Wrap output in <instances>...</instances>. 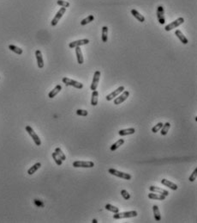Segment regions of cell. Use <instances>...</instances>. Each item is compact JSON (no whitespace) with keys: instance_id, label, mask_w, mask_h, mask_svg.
I'll use <instances>...</instances> for the list:
<instances>
[{"instance_id":"obj_16","label":"cell","mask_w":197,"mask_h":223,"mask_svg":"<svg viewBox=\"0 0 197 223\" xmlns=\"http://www.w3.org/2000/svg\"><path fill=\"white\" fill-rule=\"evenodd\" d=\"M165 196L164 195H160V194H158V193H154V192H152V193H149L148 194V198L149 199H153V200H159V201H164L165 199Z\"/></svg>"},{"instance_id":"obj_1","label":"cell","mask_w":197,"mask_h":223,"mask_svg":"<svg viewBox=\"0 0 197 223\" xmlns=\"http://www.w3.org/2000/svg\"><path fill=\"white\" fill-rule=\"evenodd\" d=\"M138 215L137 212L133 210V211H127V212H123V213H116L113 215V218L115 220H119V219H124V218H131V217H136Z\"/></svg>"},{"instance_id":"obj_18","label":"cell","mask_w":197,"mask_h":223,"mask_svg":"<svg viewBox=\"0 0 197 223\" xmlns=\"http://www.w3.org/2000/svg\"><path fill=\"white\" fill-rule=\"evenodd\" d=\"M153 215H154V219L156 222H160L161 221V215L160 208L158 205H153Z\"/></svg>"},{"instance_id":"obj_33","label":"cell","mask_w":197,"mask_h":223,"mask_svg":"<svg viewBox=\"0 0 197 223\" xmlns=\"http://www.w3.org/2000/svg\"><path fill=\"white\" fill-rule=\"evenodd\" d=\"M57 3L59 6H62V7H64V8H68L70 6V3L67 2V1H64V0H58V1H57Z\"/></svg>"},{"instance_id":"obj_8","label":"cell","mask_w":197,"mask_h":223,"mask_svg":"<svg viewBox=\"0 0 197 223\" xmlns=\"http://www.w3.org/2000/svg\"><path fill=\"white\" fill-rule=\"evenodd\" d=\"M65 11H66V8H64V7H62L57 12V14H56V16L54 17V18L53 19V21H52V22H51V24H52V26H56L57 23H58V22H59V20L62 18V17L64 15V13H65Z\"/></svg>"},{"instance_id":"obj_28","label":"cell","mask_w":197,"mask_h":223,"mask_svg":"<svg viewBox=\"0 0 197 223\" xmlns=\"http://www.w3.org/2000/svg\"><path fill=\"white\" fill-rule=\"evenodd\" d=\"M108 40V28L107 26H104L102 28V41L106 42Z\"/></svg>"},{"instance_id":"obj_15","label":"cell","mask_w":197,"mask_h":223,"mask_svg":"<svg viewBox=\"0 0 197 223\" xmlns=\"http://www.w3.org/2000/svg\"><path fill=\"white\" fill-rule=\"evenodd\" d=\"M75 55H76V58H77V62L78 64L82 65L84 63V59L82 56V52L80 47H76L75 48Z\"/></svg>"},{"instance_id":"obj_7","label":"cell","mask_w":197,"mask_h":223,"mask_svg":"<svg viewBox=\"0 0 197 223\" xmlns=\"http://www.w3.org/2000/svg\"><path fill=\"white\" fill-rule=\"evenodd\" d=\"M129 91H124L121 95H118V96L114 99V104H116V105L121 104L122 103H124L126 99L129 97Z\"/></svg>"},{"instance_id":"obj_19","label":"cell","mask_w":197,"mask_h":223,"mask_svg":"<svg viewBox=\"0 0 197 223\" xmlns=\"http://www.w3.org/2000/svg\"><path fill=\"white\" fill-rule=\"evenodd\" d=\"M175 35H176V36L180 40V41L181 42H182V44H188V42H189V41H188V39L185 37V36L182 34V32L181 31V30H176V32H175Z\"/></svg>"},{"instance_id":"obj_37","label":"cell","mask_w":197,"mask_h":223,"mask_svg":"<svg viewBox=\"0 0 197 223\" xmlns=\"http://www.w3.org/2000/svg\"><path fill=\"white\" fill-rule=\"evenodd\" d=\"M76 114L80 116H87L88 115V112L85 110H77Z\"/></svg>"},{"instance_id":"obj_4","label":"cell","mask_w":197,"mask_h":223,"mask_svg":"<svg viewBox=\"0 0 197 223\" xmlns=\"http://www.w3.org/2000/svg\"><path fill=\"white\" fill-rule=\"evenodd\" d=\"M25 129H26V131L28 132V134L32 137V139H33L34 142L35 143L36 146H40V145H41V141H40L39 137L38 136V134L35 132V130H34L29 125L26 126Z\"/></svg>"},{"instance_id":"obj_17","label":"cell","mask_w":197,"mask_h":223,"mask_svg":"<svg viewBox=\"0 0 197 223\" xmlns=\"http://www.w3.org/2000/svg\"><path fill=\"white\" fill-rule=\"evenodd\" d=\"M161 184L163 185L166 186V187H169V188L171 189L172 190H177V189H178V185H177L176 184H174V183H172V182H171V181H169V180H167V179H165V178L162 179Z\"/></svg>"},{"instance_id":"obj_22","label":"cell","mask_w":197,"mask_h":223,"mask_svg":"<svg viewBox=\"0 0 197 223\" xmlns=\"http://www.w3.org/2000/svg\"><path fill=\"white\" fill-rule=\"evenodd\" d=\"M99 92L95 90L93 91L92 93V97H91V105L93 106H96L98 104V100H99Z\"/></svg>"},{"instance_id":"obj_34","label":"cell","mask_w":197,"mask_h":223,"mask_svg":"<svg viewBox=\"0 0 197 223\" xmlns=\"http://www.w3.org/2000/svg\"><path fill=\"white\" fill-rule=\"evenodd\" d=\"M162 127H163V123H162V122H159V123H157V124L152 129V132L154 133V134H156L157 132H159V131L161 129Z\"/></svg>"},{"instance_id":"obj_39","label":"cell","mask_w":197,"mask_h":223,"mask_svg":"<svg viewBox=\"0 0 197 223\" xmlns=\"http://www.w3.org/2000/svg\"><path fill=\"white\" fill-rule=\"evenodd\" d=\"M92 222H93V223H97V222H97V220H95V219H93V221H92Z\"/></svg>"},{"instance_id":"obj_12","label":"cell","mask_w":197,"mask_h":223,"mask_svg":"<svg viewBox=\"0 0 197 223\" xmlns=\"http://www.w3.org/2000/svg\"><path fill=\"white\" fill-rule=\"evenodd\" d=\"M124 91V86H120L118 87L116 91L112 92L111 93H110L109 95L106 96V100L107 101H111L114 99V97H117L119 94H121V92H123Z\"/></svg>"},{"instance_id":"obj_27","label":"cell","mask_w":197,"mask_h":223,"mask_svg":"<svg viewBox=\"0 0 197 223\" xmlns=\"http://www.w3.org/2000/svg\"><path fill=\"white\" fill-rule=\"evenodd\" d=\"M9 49H10V51L14 52L15 54L19 55H21L22 54V49L20 48H18L17 46H15V45H10V46H9Z\"/></svg>"},{"instance_id":"obj_3","label":"cell","mask_w":197,"mask_h":223,"mask_svg":"<svg viewBox=\"0 0 197 223\" xmlns=\"http://www.w3.org/2000/svg\"><path fill=\"white\" fill-rule=\"evenodd\" d=\"M62 81H63L64 84H65V85H68V86H73V87H75V88H76V89H82V88H83V85H82V83L77 82V81H75V80H73L71 78H66V77L63 78Z\"/></svg>"},{"instance_id":"obj_11","label":"cell","mask_w":197,"mask_h":223,"mask_svg":"<svg viewBox=\"0 0 197 223\" xmlns=\"http://www.w3.org/2000/svg\"><path fill=\"white\" fill-rule=\"evenodd\" d=\"M157 18L160 24L165 23V10L164 7L162 5H160L157 9Z\"/></svg>"},{"instance_id":"obj_2","label":"cell","mask_w":197,"mask_h":223,"mask_svg":"<svg viewBox=\"0 0 197 223\" xmlns=\"http://www.w3.org/2000/svg\"><path fill=\"white\" fill-rule=\"evenodd\" d=\"M108 172L113 176H116L118 178H124V179H126V180H130L132 178L131 175L129 174V173H125V172H123V171H119L116 169H109L108 170Z\"/></svg>"},{"instance_id":"obj_10","label":"cell","mask_w":197,"mask_h":223,"mask_svg":"<svg viewBox=\"0 0 197 223\" xmlns=\"http://www.w3.org/2000/svg\"><path fill=\"white\" fill-rule=\"evenodd\" d=\"M89 43V40L88 39H82V40H78V41H72L69 44V47L71 48H75L76 47H81V46H83V45H87Z\"/></svg>"},{"instance_id":"obj_32","label":"cell","mask_w":197,"mask_h":223,"mask_svg":"<svg viewBox=\"0 0 197 223\" xmlns=\"http://www.w3.org/2000/svg\"><path fill=\"white\" fill-rule=\"evenodd\" d=\"M52 156H53V158L54 161H55V163L57 165V166H62V164H63V160L57 156V154L54 152H53V154H52Z\"/></svg>"},{"instance_id":"obj_36","label":"cell","mask_w":197,"mask_h":223,"mask_svg":"<svg viewBox=\"0 0 197 223\" xmlns=\"http://www.w3.org/2000/svg\"><path fill=\"white\" fill-rule=\"evenodd\" d=\"M196 176H197V168L194 170L193 173H192V174L189 176V180L190 182H194V181L196 179Z\"/></svg>"},{"instance_id":"obj_6","label":"cell","mask_w":197,"mask_h":223,"mask_svg":"<svg viewBox=\"0 0 197 223\" xmlns=\"http://www.w3.org/2000/svg\"><path fill=\"white\" fill-rule=\"evenodd\" d=\"M73 166L75 168H93L94 166L93 162L92 161H75Z\"/></svg>"},{"instance_id":"obj_31","label":"cell","mask_w":197,"mask_h":223,"mask_svg":"<svg viewBox=\"0 0 197 223\" xmlns=\"http://www.w3.org/2000/svg\"><path fill=\"white\" fill-rule=\"evenodd\" d=\"M55 152L57 154V156H58V157H59V158H60L63 161L66 160V156H65V154L63 152V151L59 148H57L55 149Z\"/></svg>"},{"instance_id":"obj_23","label":"cell","mask_w":197,"mask_h":223,"mask_svg":"<svg viewBox=\"0 0 197 223\" xmlns=\"http://www.w3.org/2000/svg\"><path fill=\"white\" fill-rule=\"evenodd\" d=\"M131 14H132V16L135 17V19H137L139 22H145V17H144L142 15H141L136 10H135V9H133V10H131Z\"/></svg>"},{"instance_id":"obj_35","label":"cell","mask_w":197,"mask_h":223,"mask_svg":"<svg viewBox=\"0 0 197 223\" xmlns=\"http://www.w3.org/2000/svg\"><path fill=\"white\" fill-rule=\"evenodd\" d=\"M121 195H122V196L124 197V200H129L130 198V195L129 194V192L127 190H125V189H122L121 190Z\"/></svg>"},{"instance_id":"obj_9","label":"cell","mask_w":197,"mask_h":223,"mask_svg":"<svg viewBox=\"0 0 197 223\" xmlns=\"http://www.w3.org/2000/svg\"><path fill=\"white\" fill-rule=\"evenodd\" d=\"M100 72L96 71L94 73L93 78V81H92V84H91V86H90L91 91H95L97 89L99 82H100Z\"/></svg>"},{"instance_id":"obj_38","label":"cell","mask_w":197,"mask_h":223,"mask_svg":"<svg viewBox=\"0 0 197 223\" xmlns=\"http://www.w3.org/2000/svg\"><path fill=\"white\" fill-rule=\"evenodd\" d=\"M34 203H35V204L36 206H38V207H39V208L44 207V203H43V202H41L40 200L35 199V200H34Z\"/></svg>"},{"instance_id":"obj_40","label":"cell","mask_w":197,"mask_h":223,"mask_svg":"<svg viewBox=\"0 0 197 223\" xmlns=\"http://www.w3.org/2000/svg\"><path fill=\"white\" fill-rule=\"evenodd\" d=\"M0 78H1V77H0Z\"/></svg>"},{"instance_id":"obj_14","label":"cell","mask_w":197,"mask_h":223,"mask_svg":"<svg viewBox=\"0 0 197 223\" xmlns=\"http://www.w3.org/2000/svg\"><path fill=\"white\" fill-rule=\"evenodd\" d=\"M36 59H37V65L39 68H43L44 67V60H43V56L41 54L40 50H36L35 52Z\"/></svg>"},{"instance_id":"obj_20","label":"cell","mask_w":197,"mask_h":223,"mask_svg":"<svg viewBox=\"0 0 197 223\" xmlns=\"http://www.w3.org/2000/svg\"><path fill=\"white\" fill-rule=\"evenodd\" d=\"M62 90V86L60 85H56L55 87H54V89L53 91H51L49 94H48V97H50V98H53L55 97L58 93L60 92V91Z\"/></svg>"},{"instance_id":"obj_13","label":"cell","mask_w":197,"mask_h":223,"mask_svg":"<svg viewBox=\"0 0 197 223\" xmlns=\"http://www.w3.org/2000/svg\"><path fill=\"white\" fill-rule=\"evenodd\" d=\"M149 190H150L151 192L158 193V194H160V195H164V196H168L169 194H170L166 189H161V188L157 187V186H150V187H149Z\"/></svg>"},{"instance_id":"obj_24","label":"cell","mask_w":197,"mask_h":223,"mask_svg":"<svg viewBox=\"0 0 197 223\" xmlns=\"http://www.w3.org/2000/svg\"><path fill=\"white\" fill-rule=\"evenodd\" d=\"M40 166H41V164H40L39 162L36 163L33 166H31V167L28 170V175H33L34 173H35L36 171L40 168Z\"/></svg>"},{"instance_id":"obj_21","label":"cell","mask_w":197,"mask_h":223,"mask_svg":"<svg viewBox=\"0 0 197 223\" xmlns=\"http://www.w3.org/2000/svg\"><path fill=\"white\" fill-rule=\"evenodd\" d=\"M135 132V129L134 128H129V129L119 130L118 134H119L120 136H126V135H129V134H134Z\"/></svg>"},{"instance_id":"obj_30","label":"cell","mask_w":197,"mask_h":223,"mask_svg":"<svg viewBox=\"0 0 197 223\" xmlns=\"http://www.w3.org/2000/svg\"><path fill=\"white\" fill-rule=\"evenodd\" d=\"M94 20V17L93 16V15H90L88 16V17H86L85 19H83V20H82V22H81V25L82 26H85V25H87L88 23H89L91 22H93Z\"/></svg>"},{"instance_id":"obj_29","label":"cell","mask_w":197,"mask_h":223,"mask_svg":"<svg viewBox=\"0 0 197 223\" xmlns=\"http://www.w3.org/2000/svg\"><path fill=\"white\" fill-rule=\"evenodd\" d=\"M105 208H106V209H107V210L114 213V214L119 212V208H117V207H115V206H113V205L111 204H106L105 206Z\"/></svg>"},{"instance_id":"obj_26","label":"cell","mask_w":197,"mask_h":223,"mask_svg":"<svg viewBox=\"0 0 197 223\" xmlns=\"http://www.w3.org/2000/svg\"><path fill=\"white\" fill-rule=\"evenodd\" d=\"M170 128H171V123L170 122H166V123L163 124V127H162L161 129H160L161 135H166L168 131L170 129Z\"/></svg>"},{"instance_id":"obj_5","label":"cell","mask_w":197,"mask_h":223,"mask_svg":"<svg viewBox=\"0 0 197 223\" xmlns=\"http://www.w3.org/2000/svg\"><path fill=\"white\" fill-rule=\"evenodd\" d=\"M183 22H184V19L182 18V17H179V18L176 19L175 21H173L172 22L169 23L168 25H166L165 29V31H171V29L178 28V26H180L181 24H182Z\"/></svg>"},{"instance_id":"obj_25","label":"cell","mask_w":197,"mask_h":223,"mask_svg":"<svg viewBox=\"0 0 197 223\" xmlns=\"http://www.w3.org/2000/svg\"><path fill=\"white\" fill-rule=\"evenodd\" d=\"M124 143V139H120V140H118V141H116L114 144H112L111 146V151H115V150H117L118 148H119Z\"/></svg>"}]
</instances>
